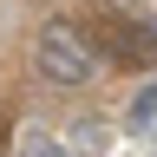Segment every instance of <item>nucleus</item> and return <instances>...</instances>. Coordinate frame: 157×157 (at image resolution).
I'll return each instance as SVG.
<instances>
[{"instance_id": "obj_1", "label": "nucleus", "mask_w": 157, "mask_h": 157, "mask_svg": "<svg viewBox=\"0 0 157 157\" xmlns=\"http://www.w3.org/2000/svg\"><path fill=\"white\" fill-rule=\"evenodd\" d=\"M98 39L78 26V20H46L39 26V39H33V72L46 78V85H92L98 78Z\"/></svg>"}, {"instance_id": "obj_2", "label": "nucleus", "mask_w": 157, "mask_h": 157, "mask_svg": "<svg viewBox=\"0 0 157 157\" xmlns=\"http://www.w3.org/2000/svg\"><path fill=\"white\" fill-rule=\"evenodd\" d=\"M105 52L118 66H157V0L144 7H118L105 26Z\"/></svg>"}, {"instance_id": "obj_3", "label": "nucleus", "mask_w": 157, "mask_h": 157, "mask_svg": "<svg viewBox=\"0 0 157 157\" xmlns=\"http://www.w3.org/2000/svg\"><path fill=\"white\" fill-rule=\"evenodd\" d=\"M13 157H72V151L59 144V131H46V124H20L13 131Z\"/></svg>"}, {"instance_id": "obj_4", "label": "nucleus", "mask_w": 157, "mask_h": 157, "mask_svg": "<svg viewBox=\"0 0 157 157\" xmlns=\"http://www.w3.org/2000/svg\"><path fill=\"white\" fill-rule=\"evenodd\" d=\"M124 124H131V131H151V124H157V78H144V85L131 92V105H124Z\"/></svg>"}, {"instance_id": "obj_5", "label": "nucleus", "mask_w": 157, "mask_h": 157, "mask_svg": "<svg viewBox=\"0 0 157 157\" xmlns=\"http://www.w3.org/2000/svg\"><path fill=\"white\" fill-rule=\"evenodd\" d=\"M66 151H72V157H98V151H105V131L85 118V124H72V144H66Z\"/></svg>"}, {"instance_id": "obj_6", "label": "nucleus", "mask_w": 157, "mask_h": 157, "mask_svg": "<svg viewBox=\"0 0 157 157\" xmlns=\"http://www.w3.org/2000/svg\"><path fill=\"white\" fill-rule=\"evenodd\" d=\"M118 7H144V0H111V13H118Z\"/></svg>"}]
</instances>
